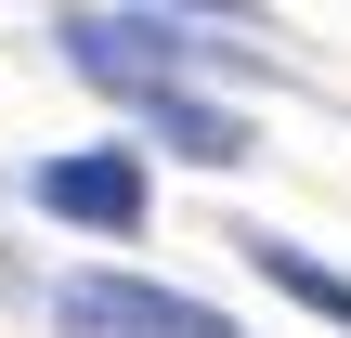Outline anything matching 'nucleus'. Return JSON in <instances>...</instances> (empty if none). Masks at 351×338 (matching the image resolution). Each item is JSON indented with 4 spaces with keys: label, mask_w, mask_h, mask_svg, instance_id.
<instances>
[{
    "label": "nucleus",
    "mask_w": 351,
    "mask_h": 338,
    "mask_svg": "<svg viewBox=\"0 0 351 338\" xmlns=\"http://www.w3.org/2000/svg\"><path fill=\"white\" fill-rule=\"evenodd\" d=\"M169 13H221V26H234V13H247V0H169Z\"/></svg>",
    "instance_id": "obj_6"
},
{
    "label": "nucleus",
    "mask_w": 351,
    "mask_h": 338,
    "mask_svg": "<svg viewBox=\"0 0 351 338\" xmlns=\"http://www.w3.org/2000/svg\"><path fill=\"white\" fill-rule=\"evenodd\" d=\"M130 117H143L169 156H195V169H234V156H247V117H234V104H195V91H143Z\"/></svg>",
    "instance_id": "obj_4"
},
{
    "label": "nucleus",
    "mask_w": 351,
    "mask_h": 338,
    "mask_svg": "<svg viewBox=\"0 0 351 338\" xmlns=\"http://www.w3.org/2000/svg\"><path fill=\"white\" fill-rule=\"evenodd\" d=\"M52 326L65 338H234V313H208L182 287H143V274H78L52 300Z\"/></svg>",
    "instance_id": "obj_2"
},
{
    "label": "nucleus",
    "mask_w": 351,
    "mask_h": 338,
    "mask_svg": "<svg viewBox=\"0 0 351 338\" xmlns=\"http://www.w3.org/2000/svg\"><path fill=\"white\" fill-rule=\"evenodd\" d=\"M247 261H261V274H274V287H287L300 313H326V326H351V274H326L313 248H287V234H247Z\"/></svg>",
    "instance_id": "obj_5"
},
{
    "label": "nucleus",
    "mask_w": 351,
    "mask_h": 338,
    "mask_svg": "<svg viewBox=\"0 0 351 338\" xmlns=\"http://www.w3.org/2000/svg\"><path fill=\"white\" fill-rule=\"evenodd\" d=\"M52 39H65V65H78L91 91H117V104L182 91V78L208 65V39H195V26H169V13H65Z\"/></svg>",
    "instance_id": "obj_1"
},
{
    "label": "nucleus",
    "mask_w": 351,
    "mask_h": 338,
    "mask_svg": "<svg viewBox=\"0 0 351 338\" xmlns=\"http://www.w3.org/2000/svg\"><path fill=\"white\" fill-rule=\"evenodd\" d=\"M52 221H78V234H143V208H156V182H143V156L130 143H78V156H39V182H26Z\"/></svg>",
    "instance_id": "obj_3"
}]
</instances>
